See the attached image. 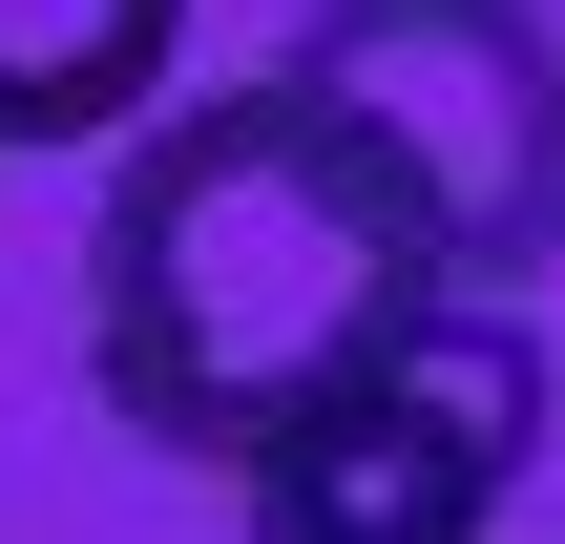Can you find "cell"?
<instances>
[{
	"label": "cell",
	"instance_id": "1",
	"mask_svg": "<svg viewBox=\"0 0 565 544\" xmlns=\"http://www.w3.org/2000/svg\"><path fill=\"white\" fill-rule=\"evenodd\" d=\"M419 314H440V231L294 63L126 126V189L84 252V377L147 461H252Z\"/></svg>",
	"mask_w": 565,
	"mask_h": 544
},
{
	"label": "cell",
	"instance_id": "2",
	"mask_svg": "<svg viewBox=\"0 0 565 544\" xmlns=\"http://www.w3.org/2000/svg\"><path fill=\"white\" fill-rule=\"evenodd\" d=\"M294 84L419 189L440 294H524L565 252V42H545V0H315Z\"/></svg>",
	"mask_w": 565,
	"mask_h": 544
},
{
	"label": "cell",
	"instance_id": "3",
	"mask_svg": "<svg viewBox=\"0 0 565 544\" xmlns=\"http://www.w3.org/2000/svg\"><path fill=\"white\" fill-rule=\"evenodd\" d=\"M545 419H565L545 335H524L503 294H440L398 356H356L315 419H273V440L231 461V524L252 544H482L524 503Z\"/></svg>",
	"mask_w": 565,
	"mask_h": 544
},
{
	"label": "cell",
	"instance_id": "4",
	"mask_svg": "<svg viewBox=\"0 0 565 544\" xmlns=\"http://www.w3.org/2000/svg\"><path fill=\"white\" fill-rule=\"evenodd\" d=\"M189 63V0H0V147H105Z\"/></svg>",
	"mask_w": 565,
	"mask_h": 544
}]
</instances>
